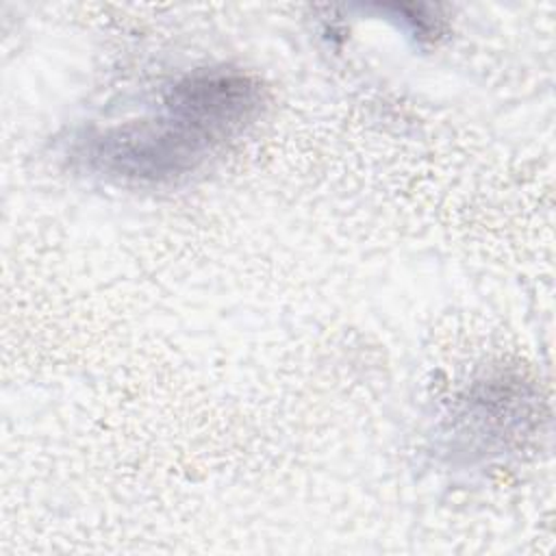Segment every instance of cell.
I'll return each instance as SVG.
<instances>
[{"label": "cell", "mask_w": 556, "mask_h": 556, "mask_svg": "<svg viewBox=\"0 0 556 556\" xmlns=\"http://www.w3.org/2000/svg\"><path fill=\"white\" fill-rule=\"evenodd\" d=\"M263 106L252 76L208 70L178 80L152 117L89 132L78 159L102 176L135 182H167L195 172L239 137Z\"/></svg>", "instance_id": "6da1fadb"}]
</instances>
